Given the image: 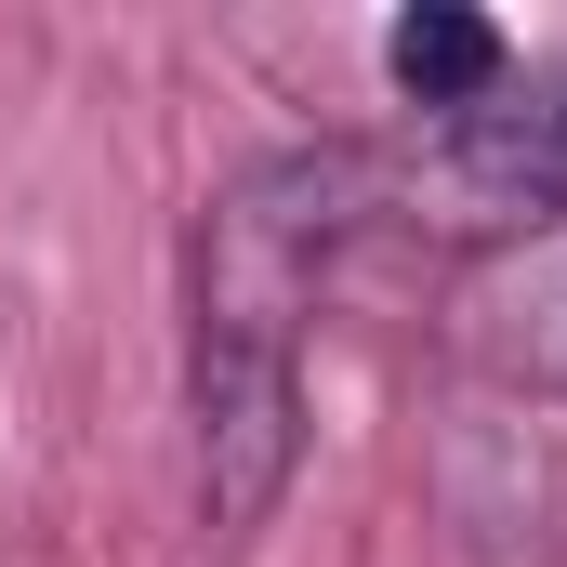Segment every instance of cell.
<instances>
[{"label": "cell", "mask_w": 567, "mask_h": 567, "mask_svg": "<svg viewBox=\"0 0 567 567\" xmlns=\"http://www.w3.org/2000/svg\"><path fill=\"white\" fill-rule=\"evenodd\" d=\"M370 158H383V225L488 238V251H528L567 225V106L515 93V80L462 120H423L410 145H370Z\"/></svg>", "instance_id": "obj_1"}, {"label": "cell", "mask_w": 567, "mask_h": 567, "mask_svg": "<svg viewBox=\"0 0 567 567\" xmlns=\"http://www.w3.org/2000/svg\"><path fill=\"white\" fill-rule=\"evenodd\" d=\"M185 435H198V528L238 555L303 475V330L198 317L185 343Z\"/></svg>", "instance_id": "obj_2"}, {"label": "cell", "mask_w": 567, "mask_h": 567, "mask_svg": "<svg viewBox=\"0 0 567 567\" xmlns=\"http://www.w3.org/2000/svg\"><path fill=\"white\" fill-rule=\"evenodd\" d=\"M462 357L515 396H567V225L462 278Z\"/></svg>", "instance_id": "obj_3"}, {"label": "cell", "mask_w": 567, "mask_h": 567, "mask_svg": "<svg viewBox=\"0 0 567 567\" xmlns=\"http://www.w3.org/2000/svg\"><path fill=\"white\" fill-rule=\"evenodd\" d=\"M383 66H396V93H410L423 120H462V106H488V93H502V27H488V13L423 0V13H396V27H383Z\"/></svg>", "instance_id": "obj_4"}]
</instances>
